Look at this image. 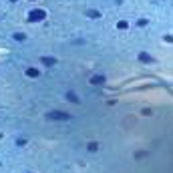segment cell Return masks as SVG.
I'll return each instance as SVG.
<instances>
[{
	"mask_svg": "<svg viewBox=\"0 0 173 173\" xmlns=\"http://www.w3.org/2000/svg\"><path fill=\"white\" fill-rule=\"evenodd\" d=\"M91 83H93V85H103V83H105V77H103V75H97V77L91 79Z\"/></svg>",
	"mask_w": 173,
	"mask_h": 173,
	"instance_id": "3",
	"label": "cell"
},
{
	"mask_svg": "<svg viewBox=\"0 0 173 173\" xmlns=\"http://www.w3.org/2000/svg\"><path fill=\"white\" fill-rule=\"evenodd\" d=\"M46 119H50V121H67V119H71V115L62 113V111H50V113H46Z\"/></svg>",
	"mask_w": 173,
	"mask_h": 173,
	"instance_id": "1",
	"label": "cell"
},
{
	"mask_svg": "<svg viewBox=\"0 0 173 173\" xmlns=\"http://www.w3.org/2000/svg\"><path fill=\"white\" fill-rule=\"evenodd\" d=\"M139 58H141L143 62H151V56H149V54H145V52H141V54H139Z\"/></svg>",
	"mask_w": 173,
	"mask_h": 173,
	"instance_id": "6",
	"label": "cell"
},
{
	"mask_svg": "<svg viewBox=\"0 0 173 173\" xmlns=\"http://www.w3.org/2000/svg\"><path fill=\"white\" fill-rule=\"evenodd\" d=\"M44 16H46V12L36 8V10H32V12L28 14V20H30V22H38V20H44Z\"/></svg>",
	"mask_w": 173,
	"mask_h": 173,
	"instance_id": "2",
	"label": "cell"
},
{
	"mask_svg": "<svg viewBox=\"0 0 173 173\" xmlns=\"http://www.w3.org/2000/svg\"><path fill=\"white\" fill-rule=\"evenodd\" d=\"M67 99H69L71 103H79V97H77L75 93H67Z\"/></svg>",
	"mask_w": 173,
	"mask_h": 173,
	"instance_id": "5",
	"label": "cell"
},
{
	"mask_svg": "<svg viewBox=\"0 0 173 173\" xmlns=\"http://www.w3.org/2000/svg\"><path fill=\"white\" fill-rule=\"evenodd\" d=\"M14 38H16V41H24L26 36H24V34H18V32H16V34H14Z\"/></svg>",
	"mask_w": 173,
	"mask_h": 173,
	"instance_id": "8",
	"label": "cell"
},
{
	"mask_svg": "<svg viewBox=\"0 0 173 173\" xmlns=\"http://www.w3.org/2000/svg\"><path fill=\"white\" fill-rule=\"evenodd\" d=\"M26 75H28V77H38V75H41V71H38V69H32V67H30V69L26 71Z\"/></svg>",
	"mask_w": 173,
	"mask_h": 173,
	"instance_id": "4",
	"label": "cell"
},
{
	"mask_svg": "<svg viewBox=\"0 0 173 173\" xmlns=\"http://www.w3.org/2000/svg\"><path fill=\"white\" fill-rule=\"evenodd\" d=\"M43 62L46 65V67H52V65H54V58H48V56H44V58H43Z\"/></svg>",
	"mask_w": 173,
	"mask_h": 173,
	"instance_id": "7",
	"label": "cell"
}]
</instances>
